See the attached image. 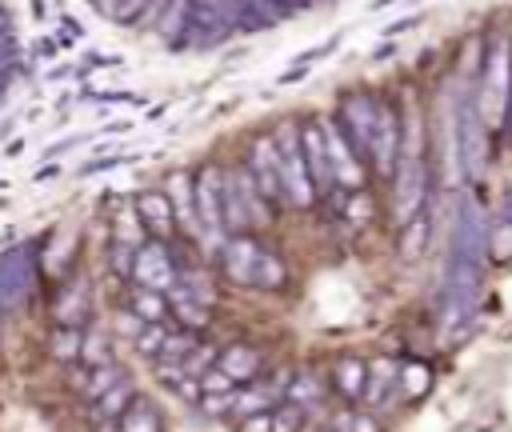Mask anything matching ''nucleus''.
Returning <instances> with one entry per match:
<instances>
[{
	"label": "nucleus",
	"instance_id": "obj_20",
	"mask_svg": "<svg viewBox=\"0 0 512 432\" xmlns=\"http://www.w3.org/2000/svg\"><path fill=\"white\" fill-rule=\"evenodd\" d=\"M164 300H168V312H176V320H180V328H192V332H200L208 320H212V312H208V304H200L196 296H188L180 284H172L168 292H164Z\"/></svg>",
	"mask_w": 512,
	"mask_h": 432
},
{
	"label": "nucleus",
	"instance_id": "obj_32",
	"mask_svg": "<svg viewBox=\"0 0 512 432\" xmlns=\"http://www.w3.org/2000/svg\"><path fill=\"white\" fill-rule=\"evenodd\" d=\"M364 380H368V368H364L360 360H340V364H336V388H340L344 396L360 400V396H364Z\"/></svg>",
	"mask_w": 512,
	"mask_h": 432
},
{
	"label": "nucleus",
	"instance_id": "obj_16",
	"mask_svg": "<svg viewBox=\"0 0 512 432\" xmlns=\"http://www.w3.org/2000/svg\"><path fill=\"white\" fill-rule=\"evenodd\" d=\"M164 196H168V204H172V220H176V228H184V232H200V224H196V208H192V176H188V172H172Z\"/></svg>",
	"mask_w": 512,
	"mask_h": 432
},
{
	"label": "nucleus",
	"instance_id": "obj_8",
	"mask_svg": "<svg viewBox=\"0 0 512 432\" xmlns=\"http://www.w3.org/2000/svg\"><path fill=\"white\" fill-rule=\"evenodd\" d=\"M232 32V20H228V0H188V28L180 36L176 48H204V44H216Z\"/></svg>",
	"mask_w": 512,
	"mask_h": 432
},
{
	"label": "nucleus",
	"instance_id": "obj_40",
	"mask_svg": "<svg viewBox=\"0 0 512 432\" xmlns=\"http://www.w3.org/2000/svg\"><path fill=\"white\" fill-rule=\"evenodd\" d=\"M400 380H404L408 392H424V388H428V368H424V364H412V368H404Z\"/></svg>",
	"mask_w": 512,
	"mask_h": 432
},
{
	"label": "nucleus",
	"instance_id": "obj_31",
	"mask_svg": "<svg viewBox=\"0 0 512 432\" xmlns=\"http://www.w3.org/2000/svg\"><path fill=\"white\" fill-rule=\"evenodd\" d=\"M284 280H288V268H284V264L264 248V252H260V260H256L252 288H268V292H272V288H284Z\"/></svg>",
	"mask_w": 512,
	"mask_h": 432
},
{
	"label": "nucleus",
	"instance_id": "obj_36",
	"mask_svg": "<svg viewBox=\"0 0 512 432\" xmlns=\"http://www.w3.org/2000/svg\"><path fill=\"white\" fill-rule=\"evenodd\" d=\"M164 336H168V324H140L132 344H136V352H140V356H152V360H156V352H160Z\"/></svg>",
	"mask_w": 512,
	"mask_h": 432
},
{
	"label": "nucleus",
	"instance_id": "obj_33",
	"mask_svg": "<svg viewBox=\"0 0 512 432\" xmlns=\"http://www.w3.org/2000/svg\"><path fill=\"white\" fill-rule=\"evenodd\" d=\"M484 248L496 264H508L512 260V220H496L488 232H484Z\"/></svg>",
	"mask_w": 512,
	"mask_h": 432
},
{
	"label": "nucleus",
	"instance_id": "obj_15",
	"mask_svg": "<svg viewBox=\"0 0 512 432\" xmlns=\"http://www.w3.org/2000/svg\"><path fill=\"white\" fill-rule=\"evenodd\" d=\"M132 208H136V216H140V228H144V236H152V240H164V244L176 236L172 204H168V196H164V192L148 188V192H140V196L132 200Z\"/></svg>",
	"mask_w": 512,
	"mask_h": 432
},
{
	"label": "nucleus",
	"instance_id": "obj_27",
	"mask_svg": "<svg viewBox=\"0 0 512 432\" xmlns=\"http://www.w3.org/2000/svg\"><path fill=\"white\" fill-rule=\"evenodd\" d=\"M196 344H200V336H196L192 328H168V336H164L156 360H160V364H180Z\"/></svg>",
	"mask_w": 512,
	"mask_h": 432
},
{
	"label": "nucleus",
	"instance_id": "obj_44",
	"mask_svg": "<svg viewBox=\"0 0 512 432\" xmlns=\"http://www.w3.org/2000/svg\"><path fill=\"white\" fill-rule=\"evenodd\" d=\"M420 24V16H400V20H392L388 28H384V36L392 40V36H400V32H408V28H416Z\"/></svg>",
	"mask_w": 512,
	"mask_h": 432
},
{
	"label": "nucleus",
	"instance_id": "obj_38",
	"mask_svg": "<svg viewBox=\"0 0 512 432\" xmlns=\"http://www.w3.org/2000/svg\"><path fill=\"white\" fill-rule=\"evenodd\" d=\"M144 8H148V0H120V4L112 8V16H108V20H112V24L132 28V24H136V16H140Z\"/></svg>",
	"mask_w": 512,
	"mask_h": 432
},
{
	"label": "nucleus",
	"instance_id": "obj_37",
	"mask_svg": "<svg viewBox=\"0 0 512 432\" xmlns=\"http://www.w3.org/2000/svg\"><path fill=\"white\" fill-rule=\"evenodd\" d=\"M132 252H136L132 244H116V240L108 244V260H112V272H116V276H124V280H128V272H132Z\"/></svg>",
	"mask_w": 512,
	"mask_h": 432
},
{
	"label": "nucleus",
	"instance_id": "obj_29",
	"mask_svg": "<svg viewBox=\"0 0 512 432\" xmlns=\"http://www.w3.org/2000/svg\"><path fill=\"white\" fill-rule=\"evenodd\" d=\"M284 400L288 404H296V408H316L320 404V380L312 376V372H300V376H288V384H284Z\"/></svg>",
	"mask_w": 512,
	"mask_h": 432
},
{
	"label": "nucleus",
	"instance_id": "obj_9",
	"mask_svg": "<svg viewBox=\"0 0 512 432\" xmlns=\"http://www.w3.org/2000/svg\"><path fill=\"white\" fill-rule=\"evenodd\" d=\"M400 136H404V120L392 104H380L376 108V124H372V136H368V160L380 176H392L396 168V156H400Z\"/></svg>",
	"mask_w": 512,
	"mask_h": 432
},
{
	"label": "nucleus",
	"instance_id": "obj_34",
	"mask_svg": "<svg viewBox=\"0 0 512 432\" xmlns=\"http://www.w3.org/2000/svg\"><path fill=\"white\" fill-rule=\"evenodd\" d=\"M80 364L96 368V364H112V348L104 332H80Z\"/></svg>",
	"mask_w": 512,
	"mask_h": 432
},
{
	"label": "nucleus",
	"instance_id": "obj_45",
	"mask_svg": "<svg viewBox=\"0 0 512 432\" xmlns=\"http://www.w3.org/2000/svg\"><path fill=\"white\" fill-rule=\"evenodd\" d=\"M56 48H60L56 40H40V44H36V56H40V60H56Z\"/></svg>",
	"mask_w": 512,
	"mask_h": 432
},
{
	"label": "nucleus",
	"instance_id": "obj_50",
	"mask_svg": "<svg viewBox=\"0 0 512 432\" xmlns=\"http://www.w3.org/2000/svg\"><path fill=\"white\" fill-rule=\"evenodd\" d=\"M508 52H512V40H508Z\"/></svg>",
	"mask_w": 512,
	"mask_h": 432
},
{
	"label": "nucleus",
	"instance_id": "obj_26",
	"mask_svg": "<svg viewBox=\"0 0 512 432\" xmlns=\"http://www.w3.org/2000/svg\"><path fill=\"white\" fill-rule=\"evenodd\" d=\"M120 432H160V416H156V408L148 404V400H140V396H132V404L120 412Z\"/></svg>",
	"mask_w": 512,
	"mask_h": 432
},
{
	"label": "nucleus",
	"instance_id": "obj_7",
	"mask_svg": "<svg viewBox=\"0 0 512 432\" xmlns=\"http://www.w3.org/2000/svg\"><path fill=\"white\" fill-rule=\"evenodd\" d=\"M220 184L224 172L216 164H200L192 176V208H196V224L204 236L224 240V216H220Z\"/></svg>",
	"mask_w": 512,
	"mask_h": 432
},
{
	"label": "nucleus",
	"instance_id": "obj_24",
	"mask_svg": "<svg viewBox=\"0 0 512 432\" xmlns=\"http://www.w3.org/2000/svg\"><path fill=\"white\" fill-rule=\"evenodd\" d=\"M132 396H136L132 380H124V376H120L104 396H96V400H92V404H96V408H92V416H96V420H104V424H108V420H120V412L132 404Z\"/></svg>",
	"mask_w": 512,
	"mask_h": 432
},
{
	"label": "nucleus",
	"instance_id": "obj_11",
	"mask_svg": "<svg viewBox=\"0 0 512 432\" xmlns=\"http://www.w3.org/2000/svg\"><path fill=\"white\" fill-rule=\"evenodd\" d=\"M376 108H380V100L368 96V92H352V96L340 100V120L336 124L348 136L356 156H368V136H372V124H376Z\"/></svg>",
	"mask_w": 512,
	"mask_h": 432
},
{
	"label": "nucleus",
	"instance_id": "obj_18",
	"mask_svg": "<svg viewBox=\"0 0 512 432\" xmlns=\"http://www.w3.org/2000/svg\"><path fill=\"white\" fill-rule=\"evenodd\" d=\"M228 20L240 32H268L280 24V16L264 0H228Z\"/></svg>",
	"mask_w": 512,
	"mask_h": 432
},
{
	"label": "nucleus",
	"instance_id": "obj_4",
	"mask_svg": "<svg viewBox=\"0 0 512 432\" xmlns=\"http://www.w3.org/2000/svg\"><path fill=\"white\" fill-rule=\"evenodd\" d=\"M272 144H276V168H280L284 204H292V208H312V204H316V192H312V180H308V164H304V152H300L296 124H280V128L272 132Z\"/></svg>",
	"mask_w": 512,
	"mask_h": 432
},
{
	"label": "nucleus",
	"instance_id": "obj_5",
	"mask_svg": "<svg viewBox=\"0 0 512 432\" xmlns=\"http://www.w3.org/2000/svg\"><path fill=\"white\" fill-rule=\"evenodd\" d=\"M220 216H224V232H248V224L268 220V204L256 192V180L248 176V168H232L224 172L220 184Z\"/></svg>",
	"mask_w": 512,
	"mask_h": 432
},
{
	"label": "nucleus",
	"instance_id": "obj_10",
	"mask_svg": "<svg viewBox=\"0 0 512 432\" xmlns=\"http://www.w3.org/2000/svg\"><path fill=\"white\" fill-rule=\"evenodd\" d=\"M320 132H324V148H328V164H332L336 184H340V188H348V192H360V188L368 184V172H364L360 156L352 152L348 136L340 132V124H336V120H320Z\"/></svg>",
	"mask_w": 512,
	"mask_h": 432
},
{
	"label": "nucleus",
	"instance_id": "obj_1",
	"mask_svg": "<svg viewBox=\"0 0 512 432\" xmlns=\"http://www.w3.org/2000/svg\"><path fill=\"white\" fill-rule=\"evenodd\" d=\"M480 120L492 128H504L508 112H512V52L504 36H492L488 44H480V76H476V92H472Z\"/></svg>",
	"mask_w": 512,
	"mask_h": 432
},
{
	"label": "nucleus",
	"instance_id": "obj_2",
	"mask_svg": "<svg viewBox=\"0 0 512 432\" xmlns=\"http://www.w3.org/2000/svg\"><path fill=\"white\" fill-rule=\"evenodd\" d=\"M392 220L404 224L412 220L416 212H424V200H428V168H424V152H420V140L412 144L408 128L400 136V156H396V168H392Z\"/></svg>",
	"mask_w": 512,
	"mask_h": 432
},
{
	"label": "nucleus",
	"instance_id": "obj_48",
	"mask_svg": "<svg viewBox=\"0 0 512 432\" xmlns=\"http://www.w3.org/2000/svg\"><path fill=\"white\" fill-rule=\"evenodd\" d=\"M20 148H24V140H12V144L4 148V156H20Z\"/></svg>",
	"mask_w": 512,
	"mask_h": 432
},
{
	"label": "nucleus",
	"instance_id": "obj_23",
	"mask_svg": "<svg viewBox=\"0 0 512 432\" xmlns=\"http://www.w3.org/2000/svg\"><path fill=\"white\" fill-rule=\"evenodd\" d=\"M80 332L84 328H68V324H52L48 336H44V348L52 360L60 364H76L80 360Z\"/></svg>",
	"mask_w": 512,
	"mask_h": 432
},
{
	"label": "nucleus",
	"instance_id": "obj_13",
	"mask_svg": "<svg viewBox=\"0 0 512 432\" xmlns=\"http://www.w3.org/2000/svg\"><path fill=\"white\" fill-rule=\"evenodd\" d=\"M296 136H300V152H304V164H308L312 192H316V196H332V192H336V176H332V164H328V148H324L320 120H304V124L296 128Z\"/></svg>",
	"mask_w": 512,
	"mask_h": 432
},
{
	"label": "nucleus",
	"instance_id": "obj_22",
	"mask_svg": "<svg viewBox=\"0 0 512 432\" xmlns=\"http://www.w3.org/2000/svg\"><path fill=\"white\" fill-rule=\"evenodd\" d=\"M428 236H432V216H428V212H416L412 220H404V224H400V256H404V260L424 256Z\"/></svg>",
	"mask_w": 512,
	"mask_h": 432
},
{
	"label": "nucleus",
	"instance_id": "obj_19",
	"mask_svg": "<svg viewBox=\"0 0 512 432\" xmlns=\"http://www.w3.org/2000/svg\"><path fill=\"white\" fill-rule=\"evenodd\" d=\"M216 368H220L232 384H252L256 372H260V356H256L252 348H244V344H232V348H224V352L216 356Z\"/></svg>",
	"mask_w": 512,
	"mask_h": 432
},
{
	"label": "nucleus",
	"instance_id": "obj_30",
	"mask_svg": "<svg viewBox=\"0 0 512 432\" xmlns=\"http://www.w3.org/2000/svg\"><path fill=\"white\" fill-rule=\"evenodd\" d=\"M112 240L116 244H132V248L144 240V228H140V216H136L132 204H120L116 208V216H112Z\"/></svg>",
	"mask_w": 512,
	"mask_h": 432
},
{
	"label": "nucleus",
	"instance_id": "obj_42",
	"mask_svg": "<svg viewBox=\"0 0 512 432\" xmlns=\"http://www.w3.org/2000/svg\"><path fill=\"white\" fill-rule=\"evenodd\" d=\"M368 212H372V204H368V196H364V188L360 192H352V200H348V220H368Z\"/></svg>",
	"mask_w": 512,
	"mask_h": 432
},
{
	"label": "nucleus",
	"instance_id": "obj_25",
	"mask_svg": "<svg viewBox=\"0 0 512 432\" xmlns=\"http://www.w3.org/2000/svg\"><path fill=\"white\" fill-rule=\"evenodd\" d=\"M184 28H188V0H168L164 4V12L156 16V24H152V32L164 40V44H180V36H184Z\"/></svg>",
	"mask_w": 512,
	"mask_h": 432
},
{
	"label": "nucleus",
	"instance_id": "obj_3",
	"mask_svg": "<svg viewBox=\"0 0 512 432\" xmlns=\"http://www.w3.org/2000/svg\"><path fill=\"white\" fill-rule=\"evenodd\" d=\"M452 144H456V160H460L464 180L476 184L488 168V124L480 120L472 92H464L456 112H452Z\"/></svg>",
	"mask_w": 512,
	"mask_h": 432
},
{
	"label": "nucleus",
	"instance_id": "obj_21",
	"mask_svg": "<svg viewBox=\"0 0 512 432\" xmlns=\"http://www.w3.org/2000/svg\"><path fill=\"white\" fill-rule=\"evenodd\" d=\"M128 312L140 320V324H164L168 320V300L164 292H152V288H128Z\"/></svg>",
	"mask_w": 512,
	"mask_h": 432
},
{
	"label": "nucleus",
	"instance_id": "obj_47",
	"mask_svg": "<svg viewBox=\"0 0 512 432\" xmlns=\"http://www.w3.org/2000/svg\"><path fill=\"white\" fill-rule=\"evenodd\" d=\"M388 56H392V44H380V48L372 52V60H388Z\"/></svg>",
	"mask_w": 512,
	"mask_h": 432
},
{
	"label": "nucleus",
	"instance_id": "obj_43",
	"mask_svg": "<svg viewBox=\"0 0 512 432\" xmlns=\"http://www.w3.org/2000/svg\"><path fill=\"white\" fill-rule=\"evenodd\" d=\"M164 4H168V0H148V8L136 16V24H132V28H152V24H156V16L164 12Z\"/></svg>",
	"mask_w": 512,
	"mask_h": 432
},
{
	"label": "nucleus",
	"instance_id": "obj_41",
	"mask_svg": "<svg viewBox=\"0 0 512 432\" xmlns=\"http://www.w3.org/2000/svg\"><path fill=\"white\" fill-rule=\"evenodd\" d=\"M240 432H272V412H252V416H240Z\"/></svg>",
	"mask_w": 512,
	"mask_h": 432
},
{
	"label": "nucleus",
	"instance_id": "obj_6",
	"mask_svg": "<svg viewBox=\"0 0 512 432\" xmlns=\"http://www.w3.org/2000/svg\"><path fill=\"white\" fill-rule=\"evenodd\" d=\"M128 280H132L136 288L168 292V288L176 284V260H172L168 244L144 236V240L136 244V252H132V272H128Z\"/></svg>",
	"mask_w": 512,
	"mask_h": 432
},
{
	"label": "nucleus",
	"instance_id": "obj_17",
	"mask_svg": "<svg viewBox=\"0 0 512 432\" xmlns=\"http://www.w3.org/2000/svg\"><path fill=\"white\" fill-rule=\"evenodd\" d=\"M52 324H68V328H84L88 324V292L84 284H64L52 300Z\"/></svg>",
	"mask_w": 512,
	"mask_h": 432
},
{
	"label": "nucleus",
	"instance_id": "obj_35",
	"mask_svg": "<svg viewBox=\"0 0 512 432\" xmlns=\"http://www.w3.org/2000/svg\"><path fill=\"white\" fill-rule=\"evenodd\" d=\"M304 424H308V408H296L288 400L272 408V432H304Z\"/></svg>",
	"mask_w": 512,
	"mask_h": 432
},
{
	"label": "nucleus",
	"instance_id": "obj_12",
	"mask_svg": "<svg viewBox=\"0 0 512 432\" xmlns=\"http://www.w3.org/2000/svg\"><path fill=\"white\" fill-rule=\"evenodd\" d=\"M244 168L256 180V192L264 196L268 212L280 208L284 204V192H280V168H276V144H272V136H256L248 144V164Z\"/></svg>",
	"mask_w": 512,
	"mask_h": 432
},
{
	"label": "nucleus",
	"instance_id": "obj_14",
	"mask_svg": "<svg viewBox=\"0 0 512 432\" xmlns=\"http://www.w3.org/2000/svg\"><path fill=\"white\" fill-rule=\"evenodd\" d=\"M264 244L252 240L248 232H236L228 240H220V264H224V276L240 288H252V276H256V260H260Z\"/></svg>",
	"mask_w": 512,
	"mask_h": 432
},
{
	"label": "nucleus",
	"instance_id": "obj_39",
	"mask_svg": "<svg viewBox=\"0 0 512 432\" xmlns=\"http://www.w3.org/2000/svg\"><path fill=\"white\" fill-rule=\"evenodd\" d=\"M264 4L284 20V16H300V12H308L316 0H264Z\"/></svg>",
	"mask_w": 512,
	"mask_h": 432
},
{
	"label": "nucleus",
	"instance_id": "obj_46",
	"mask_svg": "<svg viewBox=\"0 0 512 432\" xmlns=\"http://www.w3.org/2000/svg\"><path fill=\"white\" fill-rule=\"evenodd\" d=\"M120 0H92V8L100 12V16H112V8H116Z\"/></svg>",
	"mask_w": 512,
	"mask_h": 432
},
{
	"label": "nucleus",
	"instance_id": "obj_49",
	"mask_svg": "<svg viewBox=\"0 0 512 432\" xmlns=\"http://www.w3.org/2000/svg\"><path fill=\"white\" fill-rule=\"evenodd\" d=\"M388 4H396V0H372V8H388Z\"/></svg>",
	"mask_w": 512,
	"mask_h": 432
},
{
	"label": "nucleus",
	"instance_id": "obj_28",
	"mask_svg": "<svg viewBox=\"0 0 512 432\" xmlns=\"http://www.w3.org/2000/svg\"><path fill=\"white\" fill-rule=\"evenodd\" d=\"M368 372H372V376L364 380V400H368L372 408H380V404L392 396V388H396V376H400V372H396L392 364H384V360H380L376 368H368Z\"/></svg>",
	"mask_w": 512,
	"mask_h": 432
}]
</instances>
